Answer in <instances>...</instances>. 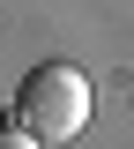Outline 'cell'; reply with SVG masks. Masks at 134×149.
Listing matches in <instances>:
<instances>
[{
	"instance_id": "obj_2",
	"label": "cell",
	"mask_w": 134,
	"mask_h": 149,
	"mask_svg": "<svg viewBox=\"0 0 134 149\" xmlns=\"http://www.w3.org/2000/svg\"><path fill=\"white\" fill-rule=\"evenodd\" d=\"M0 149H45V142L22 127V119H0Z\"/></svg>"
},
{
	"instance_id": "obj_1",
	"label": "cell",
	"mask_w": 134,
	"mask_h": 149,
	"mask_svg": "<svg viewBox=\"0 0 134 149\" xmlns=\"http://www.w3.org/2000/svg\"><path fill=\"white\" fill-rule=\"evenodd\" d=\"M90 112H97V97H90V74H82L75 60H45V67L22 74V90H15V119L37 134V142H75V134H90Z\"/></svg>"
}]
</instances>
